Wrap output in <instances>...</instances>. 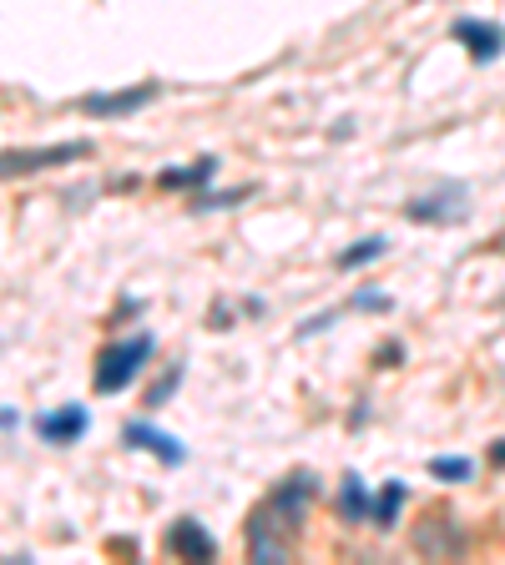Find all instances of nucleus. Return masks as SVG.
<instances>
[{
  "mask_svg": "<svg viewBox=\"0 0 505 565\" xmlns=\"http://www.w3.org/2000/svg\"><path fill=\"white\" fill-rule=\"evenodd\" d=\"M313 475L309 469H293L268 490V500L253 510L248 520V555L253 561H289L293 541L303 535V515H309L313 500Z\"/></svg>",
  "mask_w": 505,
  "mask_h": 565,
  "instance_id": "1",
  "label": "nucleus"
},
{
  "mask_svg": "<svg viewBox=\"0 0 505 565\" xmlns=\"http://www.w3.org/2000/svg\"><path fill=\"white\" fill-rule=\"evenodd\" d=\"M152 349H157L152 334H132V338L107 344V349H101V359H97V369H92V389H97V394H121V389H127L137 373L147 369Z\"/></svg>",
  "mask_w": 505,
  "mask_h": 565,
  "instance_id": "2",
  "label": "nucleus"
},
{
  "mask_svg": "<svg viewBox=\"0 0 505 565\" xmlns=\"http://www.w3.org/2000/svg\"><path fill=\"white\" fill-rule=\"evenodd\" d=\"M92 156V142H56V146H31V152H6V177H31V172L46 167H66V162H82Z\"/></svg>",
  "mask_w": 505,
  "mask_h": 565,
  "instance_id": "3",
  "label": "nucleus"
},
{
  "mask_svg": "<svg viewBox=\"0 0 505 565\" xmlns=\"http://www.w3.org/2000/svg\"><path fill=\"white\" fill-rule=\"evenodd\" d=\"M157 91H162L157 82L121 86V91H92V97L76 101V111H86V117H132V111H142L147 101L157 97Z\"/></svg>",
  "mask_w": 505,
  "mask_h": 565,
  "instance_id": "4",
  "label": "nucleus"
},
{
  "mask_svg": "<svg viewBox=\"0 0 505 565\" xmlns=\"http://www.w3.org/2000/svg\"><path fill=\"white\" fill-rule=\"evenodd\" d=\"M465 213H470L465 187H440V193H430V197H415V203H405L409 222H460Z\"/></svg>",
  "mask_w": 505,
  "mask_h": 565,
  "instance_id": "5",
  "label": "nucleus"
},
{
  "mask_svg": "<svg viewBox=\"0 0 505 565\" xmlns=\"http://www.w3.org/2000/svg\"><path fill=\"white\" fill-rule=\"evenodd\" d=\"M86 430H92V414H86V404H61V410L36 414V434L46 439V445H76Z\"/></svg>",
  "mask_w": 505,
  "mask_h": 565,
  "instance_id": "6",
  "label": "nucleus"
},
{
  "mask_svg": "<svg viewBox=\"0 0 505 565\" xmlns=\"http://www.w3.org/2000/svg\"><path fill=\"white\" fill-rule=\"evenodd\" d=\"M455 41L475 61H481V66H491V61L505 51V31L495 21H481V15H460V21H455Z\"/></svg>",
  "mask_w": 505,
  "mask_h": 565,
  "instance_id": "7",
  "label": "nucleus"
},
{
  "mask_svg": "<svg viewBox=\"0 0 505 565\" xmlns=\"http://www.w3.org/2000/svg\"><path fill=\"white\" fill-rule=\"evenodd\" d=\"M168 551L182 555V561H217V541L207 535L203 520H193V515H182L178 525L168 530Z\"/></svg>",
  "mask_w": 505,
  "mask_h": 565,
  "instance_id": "8",
  "label": "nucleus"
},
{
  "mask_svg": "<svg viewBox=\"0 0 505 565\" xmlns=\"http://www.w3.org/2000/svg\"><path fill=\"white\" fill-rule=\"evenodd\" d=\"M121 439L132 449H147V455H157L162 465H182L187 459V449L172 439V434H162V430H152V424H142V420H132V424H121Z\"/></svg>",
  "mask_w": 505,
  "mask_h": 565,
  "instance_id": "9",
  "label": "nucleus"
},
{
  "mask_svg": "<svg viewBox=\"0 0 505 565\" xmlns=\"http://www.w3.org/2000/svg\"><path fill=\"white\" fill-rule=\"evenodd\" d=\"M217 172V156H197L193 167H162L157 172V187H162V193H193V187H203L207 177H213Z\"/></svg>",
  "mask_w": 505,
  "mask_h": 565,
  "instance_id": "10",
  "label": "nucleus"
},
{
  "mask_svg": "<svg viewBox=\"0 0 505 565\" xmlns=\"http://www.w3.org/2000/svg\"><path fill=\"white\" fill-rule=\"evenodd\" d=\"M399 506H405V485H399V480H389L385 490L374 495L369 525H379V530H395V525H399Z\"/></svg>",
  "mask_w": 505,
  "mask_h": 565,
  "instance_id": "11",
  "label": "nucleus"
},
{
  "mask_svg": "<svg viewBox=\"0 0 505 565\" xmlns=\"http://www.w3.org/2000/svg\"><path fill=\"white\" fill-rule=\"evenodd\" d=\"M369 510H374V500H369V490H364V480H359V475H344V490H339V515H344V520H369Z\"/></svg>",
  "mask_w": 505,
  "mask_h": 565,
  "instance_id": "12",
  "label": "nucleus"
},
{
  "mask_svg": "<svg viewBox=\"0 0 505 565\" xmlns=\"http://www.w3.org/2000/svg\"><path fill=\"white\" fill-rule=\"evenodd\" d=\"M430 480H445V485L475 480V459H465V455H440V459H430Z\"/></svg>",
  "mask_w": 505,
  "mask_h": 565,
  "instance_id": "13",
  "label": "nucleus"
},
{
  "mask_svg": "<svg viewBox=\"0 0 505 565\" xmlns=\"http://www.w3.org/2000/svg\"><path fill=\"white\" fill-rule=\"evenodd\" d=\"M385 253H389L385 238H364V242H354V248H344V253H339V268H344V273H354V268L374 263V258H385Z\"/></svg>",
  "mask_w": 505,
  "mask_h": 565,
  "instance_id": "14",
  "label": "nucleus"
},
{
  "mask_svg": "<svg viewBox=\"0 0 505 565\" xmlns=\"http://www.w3.org/2000/svg\"><path fill=\"white\" fill-rule=\"evenodd\" d=\"M253 197V187H228V193H203L193 203V213H217V207H238V203H248Z\"/></svg>",
  "mask_w": 505,
  "mask_h": 565,
  "instance_id": "15",
  "label": "nucleus"
},
{
  "mask_svg": "<svg viewBox=\"0 0 505 565\" xmlns=\"http://www.w3.org/2000/svg\"><path fill=\"white\" fill-rule=\"evenodd\" d=\"M178 384H182V363H172V369L162 373V379H157V384L142 394V399H147V410H162V404L172 399V389H178Z\"/></svg>",
  "mask_w": 505,
  "mask_h": 565,
  "instance_id": "16",
  "label": "nucleus"
},
{
  "mask_svg": "<svg viewBox=\"0 0 505 565\" xmlns=\"http://www.w3.org/2000/svg\"><path fill=\"white\" fill-rule=\"evenodd\" d=\"M350 308H389V298L385 293H374V289H364V293H354Z\"/></svg>",
  "mask_w": 505,
  "mask_h": 565,
  "instance_id": "17",
  "label": "nucleus"
},
{
  "mask_svg": "<svg viewBox=\"0 0 505 565\" xmlns=\"http://www.w3.org/2000/svg\"><path fill=\"white\" fill-rule=\"evenodd\" d=\"M207 324H213V328H228V324H233V313H228V308H213V318H207Z\"/></svg>",
  "mask_w": 505,
  "mask_h": 565,
  "instance_id": "18",
  "label": "nucleus"
},
{
  "mask_svg": "<svg viewBox=\"0 0 505 565\" xmlns=\"http://www.w3.org/2000/svg\"><path fill=\"white\" fill-rule=\"evenodd\" d=\"M491 459L505 469V439H495V445H491Z\"/></svg>",
  "mask_w": 505,
  "mask_h": 565,
  "instance_id": "19",
  "label": "nucleus"
}]
</instances>
